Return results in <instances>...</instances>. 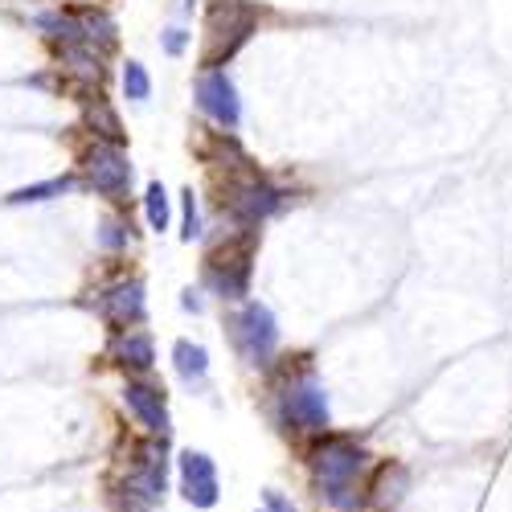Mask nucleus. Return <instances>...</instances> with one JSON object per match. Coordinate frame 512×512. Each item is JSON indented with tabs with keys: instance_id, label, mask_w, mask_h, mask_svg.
Listing matches in <instances>:
<instances>
[{
	"instance_id": "obj_1",
	"label": "nucleus",
	"mask_w": 512,
	"mask_h": 512,
	"mask_svg": "<svg viewBox=\"0 0 512 512\" xmlns=\"http://www.w3.org/2000/svg\"><path fill=\"white\" fill-rule=\"evenodd\" d=\"M365 451L353 443V439H324L316 451H312V467H316V484H320V496L332 504V508H353L357 504V480L365 472Z\"/></svg>"
},
{
	"instance_id": "obj_2",
	"label": "nucleus",
	"mask_w": 512,
	"mask_h": 512,
	"mask_svg": "<svg viewBox=\"0 0 512 512\" xmlns=\"http://www.w3.org/2000/svg\"><path fill=\"white\" fill-rule=\"evenodd\" d=\"M250 254H254V226H238V234H230L218 250L205 254V287L218 300H246Z\"/></svg>"
},
{
	"instance_id": "obj_3",
	"label": "nucleus",
	"mask_w": 512,
	"mask_h": 512,
	"mask_svg": "<svg viewBox=\"0 0 512 512\" xmlns=\"http://www.w3.org/2000/svg\"><path fill=\"white\" fill-rule=\"evenodd\" d=\"M254 25H259V17H254V9L246 5V0H218L213 13H209V46H205L201 66L222 70V62H230L250 41Z\"/></svg>"
},
{
	"instance_id": "obj_4",
	"label": "nucleus",
	"mask_w": 512,
	"mask_h": 512,
	"mask_svg": "<svg viewBox=\"0 0 512 512\" xmlns=\"http://www.w3.org/2000/svg\"><path fill=\"white\" fill-rule=\"evenodd\" d=\"M230 340L246 365H271L275 345H279V320L267 304L250 300L230 316Z\"/></svg>"
},
{
	"instance_id": "obj_5",
	"label": "nucleus",
	"mask_w": 512,
	"mask_h": 512,
	"mask_svg": "<svg viewBox=\"0 0 512 512\" xmlns=\"http://www.w3.org/2000/svg\"><path fill=\"white\" fill-rule=\"evenodd\" d=\"M279 205H283V193L267 177L250 173V168H242V173L230 177L226 197H222V209L230 213L234 226H263Z\"/></svg>"
},
{
	"instance_id": "obj_6",
	"label": "nucleus",
	"mask_w": 512,
	"mask_h": 512,
	"mask_svg": "<svg viewBox=\"0 0 512 512\" xmlns=\"http://www.w3.org/2000/svg\"><path fill=\"white\" fill-rule=\"evenodd\" d=\"M82 168H87V181L99 197L107 201H123L127 189H132V160H127V152L119 144H95L87 152V160H82Z\"/></svg>"
},
{
	"instance_id": "obj_7",
	"label": "nucleus",
	"mask_w": 512,
	"mask_h": 512,
	"mask_svg": "<svg viewBox=\"0 0 512 512\" xmlns=\"http://www.w3.org/2000/svg\"><path fill=\"white\" fill-rule=\"evenodd\" d=\"M283 414H287V422H295V431H324L328 426V394L312 377V369H304L300 377L287 381Z\"/></svg>"
},
{
	"instance_id": "obj_8",
	"label": "nucleus",
	"mask_w": 512,
	"mask_h": 512,
	"mask_svg": "<svg viewBox=\"0 0 512 512\" xmlns=\"http://www.w3.org/2000/svg\"><path fill=\"white\" fill-rule=\"evenodd\" d=\"M193 95H197L201 115H209L213 123L222 127V132H234L242 107H238V91H234V82H230L226 70H201Z\"/></svg>"
},
{
	"instance_id": "obj_9",
	"label": "nucleus",
	"mask_w": 512,
	"mask_h": 512,
	"mask_svg": "<svg viewBox=\"0 0 512 512\" xmlns=\"http://www.w3.org/2000/svg\"><path fill=\"white\" fill-rule=\"evenodd\" d=\"M95 312H99L111 328H119V332L136 328V324L144 320V312H148L144 283H140V279H119L115 287H107L99 300H95Z\"/></svg>"
},
{
	"instance_id": "obj_10",
	"label": "nucleus",
	"mask_w": 512,
	"mask_h": 512,
	"mask_svg": "<svg viewBox=\"0 0 512 512\" xmlns=\"http://www.w3.org/2000/svg\"><path fill=\"white\" fill-rule=\"evenodd\" d=\"M123 406L132 410V418L144 426L148 435H168V402L156 381H127L123 386Z\"/></svg>"
},
{
	"instance_id": "obj_11",
	"label": "nucleus",
	"mask_w": 512,
	"mask_h": 512,
	"mask_svg": "<svg viewBox=\"0 0 512 512\" xmlns=\"http://www.w3.org/2000/svg\"><path fill=\"white\" fill-rule=\"evenodd\" d=\"M181 492L193 508H213L218 504V467L205 451H181Z\"/></svg>"
},
{
	"instance_id": "obj_12",
	"label": "nucleus",
	"mask_w": 512,
	"mask_h": 512,
	"mask_svg": "<svg viewBox=\"0 0 512 512\" xmlns=\"http://www.w3.org/2000/svg\"><path fill=\"white\" fill-rule=\"evenodd\" d=\"M132 492H140L148 504H156L164 496V443H148L136 451V476H132Z\"/></svg>"
},
{
	"instance_id": "obj_13",
	"label": "nucleus",
	"mask_w": 512,
	"mask_h": 512,
	"mask_svg": "<svg viewBox=\"0 0 512 512\" xmlns=\"http://www.w3.org/2000/svg\"><path fill=\"white\" fill-rule=\"evenodd\" d=\"M115 361L136 369V373H148L156 365V349H152V336L140 332V328H127L119 340H115Z\"/></svg>"
},
{
	"instance_id": "obj_14",
	"label": "nucleus",
	"mask_w": 512,
	"mask_h": 512,
	"mask_svg": "<svg viewBox=\"0 0 512 512\" xmlns=\"http://www.w3.org/2000/svg\"><path fill=\"white\" fill-rule=\"evenodd\" d=\"M87 127L103 140V144H119L123 148V123H119V111L111 107V99H103L99 91L87 95Z\"/></svg>"
},
{
	"instance_id": "obj_15",
	"label": "nucleus",
	"mask_w": 512,
	"mask_h": 512,
	"mask_svg": "<svg viewBox=\"0 0 512 512\" xmlns=\"http://www.w3.org/2000/svg\"><path fill=\"white\" fill-rule=\"evenodd\" d=\"M37 29L46 33L50 41H62V46H78V41H87V33H82V17L70 13V9L37 13Z\"/></svg>"
},
{
	"instance_id": "obj_16",
	"label": "nucleus",
	"mask_w": 512,
	"mask_h": 512,
	"mask_svg": "<svg viewBox=\"0 0 512 512\" xmlns=\"http://www.w3.org/2000/svg\"><path fill=\"white\" fill-rule=\"evenodd\" d=\"M173 365H177L181 381L201 386L205 373H209V353H205V345H197V340H177L173 345Z\"/></svg>"
},
{
	"instance_id": "obj_17",
	"label": "nucleus",
	"mask_w": 512,
	"mask_h": 512,
	"mask_svg": "<svg viewBox=\"0 0 512 512\" xmlns=\"http://www.w3.org/2000/svg\"><path fill=\"white\" fill-rule=\"evenodd\" d=\"M58 58H62V66H66L74 78H82V82H99V78H103V62H99L95 46H87V41H78V46H62Z\"/></svg>"
},
{
	"instance_id": "obj_18",
	"label": "nucleus",
	"mask_w": 512,
	"mask_h": 512,
	"mask_svg": "<svg viewBox=\"0 0 512 512\" xmlns=\"http://www.w3.org/2000/svg\"><path fill=\"white\" fill-rule=\"evenodd\" d=\"M70 189H74V177H70V173H62V177H50V181H37V185L13 189L5 201H9V205H41V201H54V197L70 193Z\"/></svg>"
},
{
	"instance_id": "obj_19",
	"label": "nucleus",
	"mask_w": 512,
	"mask_h": 512,
	"mask_svg": "<svg viewBox=\"0 0 512 512\" xmlns=\"http://www.w3.org/2000/svg\"><path fill=\"white\" fill-rule=\"evenodd\" d=\"M78 17H82V33H87V46H95V50H115L119 29H115L111 13H103V9H82Z\"/></svg>"
},
{
	"instance_id": "obj_20",
	"label": "nucleus",
	"mask_w": 512,
	"mask_h": 512,
	"mask_svg": "<svg viewBox=\"0 0 512 512\" xmlns=\"http://www.w3.org/2000/svg\"><path fill=\"white\" fill-rule=\"evenodd\" d=\"M144 218H148V230H156V234L168 230V218H173V213H168V193L160 181H152L144 189Z\"/></svg>"
},
{
	"instance_id": "obj_21",
	"label": "nucleus",
	"mask_w": 512,
	"mask_h": 512,
	"mask_svg": "<svg viewBox=\"0 0 512 512\" xmlns=\"http://www.w3.org/2000/svg\"><path fill=\"white\" fill-rule=\"evenodd\" d=\"M119 78H123V95H127V99H132V103H148V95H152V78H148L144 62L127 58Z\"/></svg>"
},
{
	"instance_id": "obj_22",
	"label": "nucleus",
	"mask_w": 512,
	"mask_h": 512,
	"mask_svg": "<svg viewBox=\"0 0 512 512\" xmlns=\"http://www.w3.org/2000/svg\"><path fill=\"white\" fill-rule=\"evenodd\" d=\"M197 234H201V209H197L193 189H185V193H181V238L193 242Z\"/></svg>"
},
{
	"instance_id": "obj_23",
	"label": "nucleus",
	"mask_w": 512,
	"mask_h": 512,
	"mask_svg": "<svg viewBox=\"0 0 512 512\" xmlns=\"http://www.w3.org/2000/svg\"><path fill=\"white\" fill-rule=\"evenodd\" d=\"M127 238H132V226H127V222H119V218H107V222H103V230H99V242H103L107 250H119V246H127Z\"/></svg>"
},
{
	"instance_id": "obj_24",
	"label": "nucleus",
	"mask_w": 512,
	"mask_h": 512,
	"mask_svg": "<svg viewBox=\"0 0 512 512\" xmlns=\"http://www.w3.org/2000/svg\"><path fill=\"white\" fill-rule=\"evenodd\" d=\"M160 46H164V54H168V58H181V54H185V46H189V33H185L181 25L164 29V33H160Z\"/></svg>"
},
{
	"instance_id": "obj_25",
	"label": "nucleus",
	"mask_w": 512,
	"mask_h": 512,
	"mask_svg": "<svg viewBox=\"0 0 512 512\" xmlns=\"http://www.w3.org/2000/svg\"><path fill=\"white\" fill-rule=\"evenodd\" d=\"M263 504H267V512H300V508H295V504H291L283 492H275V488L263 492Z\"/></svg>"
},
{
	"instance_id": "obj_26",
	"label": "nucleus",
	"mask_w": 512,
	"mask_h": 512,
	"mask_svg": "<svg viewBox=\"0 0 512 512\" xmlns=\"http://www.w3.org/2000/svg\"><path fill=\"white\" fill-rule=\"evenodd\" d=\"M181 304H185L189 312H201V300H197V291H193V287L185 291V300H181Z\"/></svg>"
},
{
	"instance_id": "obj_27",
	"label": "nucleus",
	"mask_w": 512,
	"mask_h": 512,
	"mask_svg": "<svg viewBox=\"0 0 512 512\" xmlns=\"http://www.w3.org/2000/svg\"><path fill=\"white\" fill-rule=\"evenodd\" d=\"M185 5H189V9H193V0H185Z\"/></svg>"
}]
</instances>
